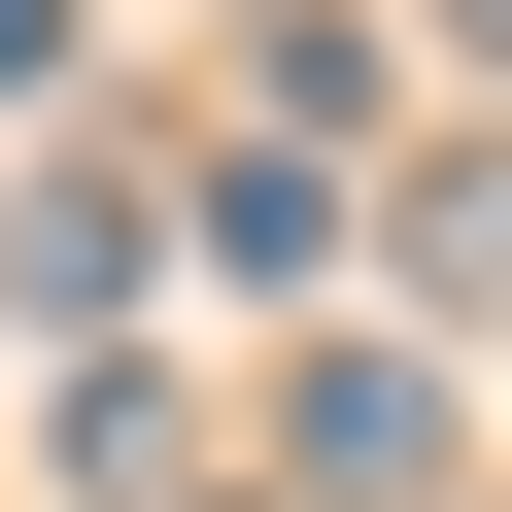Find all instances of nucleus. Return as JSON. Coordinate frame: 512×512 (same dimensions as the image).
<instances>
[{
	"label": "nucleus",
	"instance_id": "f03ea898",
	"mask_svg": "<svg viewBox=\"0 0 512 512\" xmlns=\"http://www.w3.org/2000/svg\"><path fill=\"white\" fill-rule=\"evenodd\" d=\"M0 308L103 342V308H137V171H35V205H0Z\"/></svg>",
	"mask_w": 512,
	"mask_h": 512
},
{
	"label": "nucleus",
	"instance_id": "20e7f679",
	"mask_svg": "<svg viewBox=\"0 0 512 512\" xmlns=\"http://www.w3.org/2000/svg\"><path fill=\"white\" fill-rule=\"evenodd\" d=\"M410 308H512V137H444V171H410Z\"/></svg>",
	"mask_w": 512,
	"mask_h": 512
},
{
	"label": "nucleus",
	"instance_id": "f257e3e1",
	"mask_svg": "<svg viewBox=\"0 0 512 512\" xmlns=\"http://www.w3.org/2000/svg\"><path fill=\"white\" fill-rule=\"evenodd\" d=\"M274 478L308 512H444V342H308L274 376Z\"/></svg>",
	"mask_w": 512,
	"mask_h": 512
},
{
	"label": "nucleus",
	"instance_id": "39448f33",
	"mask_svg": "<svg viewBox=\"0 0 512 512\" xmlns=\"http://www.w3.org/2000/svg\"><path fill=\"white\" fill-rule=\"evenodd\" d=\"M444 35H478V69H512V0H444Z\"/></svg>",
	"mask_w": 512,
	"mask_h": 512
},
{
	"label": "nucleus",
	"instance_id": "7ed1b4c3",
	"mask_svg": "<svg viewBox=\"0 0 512 512\" xmlns=\"http://www.w3.org/2000/svg\"><path fill=\"white\" fill-rule=\"evenodd\" d=\"M239 103H274V171L376 137V0H239Z\"/></svg>",
	"mask_w": 512,
	"mask_h": 512
}]
</instances>
